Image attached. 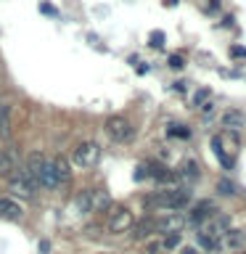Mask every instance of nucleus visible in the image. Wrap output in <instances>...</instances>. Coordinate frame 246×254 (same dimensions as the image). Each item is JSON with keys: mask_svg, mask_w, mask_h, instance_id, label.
Returning <instances> with one entry per match:
<instances>
[{"mask_svg": "<svg viewBox=\"0 0 246 254\" xmlns=\"http://www.w3.org/2000/svg\"><path fill=\"white\" fill-rule=\"evenodd\" d=\"M183 254H198V252H193V249H185V252H183Z\"/></svg>", "mask_w": 246, "mask_h": 254, "instance_id": "obj_26", "label": "nucleus"}, {"mask_svg": "<svg viewBox=\"0 0 246 254\" xmlns=\"http://www.w3.org/2000/svg\"><path fill=\"white\" fill-rule=\"evenodd\" d=\"M106 132H109V138L114 143H130L132 135H135V127L130 125V119H127V117L114 114V117L106 119Z\"/></svg>", "mask_w": 246, "mask_h": 254, "instance_id": "obj_5", "label": "nucleus"}, {"mask_svg": "<svg viewBox=\"0 0 246 254\" xmlns=\"http://www.w3.org/2000/svg\"><path fill=\"white\" fill-rule=\"evenodd\" d=\"M170 66H172V69H183V56H172V59H170Z\"/></svg>", "mask_w": 246, "mask_h": 254, "instance_id": "obj_23", "label": "nucleus"}, {"mask_svg": "<svg viewBox=\"0 0 246 254\" xmlns=\"http://www.w3.org/2000/svg\"><path fill=\"white\" fill-rule=\"evenodd\" d=\"M185 222H188V220L183 217L180 212H164L162 217H156V233H162V236H167V233H180Z\"/></svg>", "mask_w": 246, "mask_h": 254, "instance_id": "obj_6", "label": "nucleus"}, {"mask_svg": "<svg viewBox=\"0 0 246 254\" xmlns=\"http://www.w3.org/2000/svg\"><path fill=\"white\" fill-rule=\"evenodd\" d=\"M204 8H206V11H217L220 3H217V0H209V3H204Z\"/></svg>", "mask_w": 246, "mask_h": 254, "instance_id": "obj_25", "label": "nucleus"}, {"mask_svg": "<svg viewBox=\"0 0 246 254\" xmlns=\"http://www.w3.org/2000/svg\"><path fill=\"white\" fill-rule=\"evenodd\" d=\"M16 167H19V154H16V148L0 143V175H8L11 170H16Z\"/></svg>", "mask_w": 246, "mask_h": 254, "instance_id": "obj_11", "label": "nucleus"}, {"mask_svg": "<svg viewBox=\"0 0 246 254\" xmlns=\"http://www.w3.org/2000/svg\"><path fill=\"white\" fill-rule=\"evenodd\" d=\"M175 178L178 180H185V183H193L198 178V164L193 162V159H188V162L180 164V170L175 172Z\"/></svg>", "mask_w": 246, "mask_h": 254, "instance_id": "obj_16", "label": "nucleus"}, {"mask_svg": "<svg viewBox=\"0 0 246 254\" xmlns=\"http://www.w3.org/2000/svg\"><path fill=\"white\" fill-rule=\"evenodd\" d=\"M170 135H178V138H190V130H185L183 125H172L170 127Z\"/></svg>", "mask_w": 246, "mask_h": 254, "instance_id": "obj_19", "label": "nucleus"}, {"mask_svg": "<svg viewBox=\"0 0 246 254\" xmlns=\"http://www.w3.org/2000/svg\"><path fill=\"white\" fill-rule=\"evenodd\" d=\"M132 222H135V217H132V212L127 209V206H109V220H106V230L109 233H127V230L132 228Z\"/></svg>", "mask_w": 246, "mask_h": 254, "instance_id": "obj_4", "label": "nucleus"}, {"mask_svg": "<svg viewBox=\"0 0 246 254\" xmlns=\"http://www.w3.org/2000/svg\"><path fill=\"white\" fill-rule=\"evenodd\" d=\"M51 164H53L56 180H59V188L69 186V183H71V164H69V159L66 156H53Z\"/></svg>", "mask_w": 246, "mask_h": 254, "instance_id": "obj_9", "label": "nucleus"}, {"mask_svg": "<svg viewBox=\"0 0 246 254\" xmlns=\"http://www.w3.org/2000/svg\"><path fill=\"white\" fill-rule=\"evenodd\" d=\"M45 162H48V159H45V154H40V151H32V154L27 156V162H24V167H21V170H24V172H27L32 180L37 183V178H40V172H43Z\"/></svg>", "mask_w": 246, "mask_h": 254, "instance_id": "obj_12", "label": "nucleus"}, {"mask_svg": "<svg viewBox=\"0 0 246 254\" xmlns=\"http://www.w3.org/2000/svg\"><path fill=\"white\" fill-rule=\"evenodd\" d=\"M230 53H233L236 59H244V56H246V51H244V48H238V45H236V48H230Z\"/></svg>", "mask_w": 246, "mask_h": 254, "instance_id": "obj_24", "label": "nucleus"}, {"mask_svg": "<svg viewBox=\"0 0 246 254\" xmlns=\"http://www.w3.org/2000/svg\"><path fill=\"white\" fill-rule=\"evenodd\" d=\"M198 230L206 233V236L222 238V236H225V230H230V217H228V214H212L204 225H198Z\"/></svg>", "mask_w": 246, "mask_h": 254, "instance_id": "obj_7", "label": "nucleus"}, {"mask_svg": "<svg viewBox=\"0 0 246 254\" xmlns=\"http://www.w3.org/2000/svg\"><path fill=\"white\" fill-rule=\"evenodd\" d=\"M0 217L3 220H21L24 217V209H21V204L19 201H13V198H0Z\"/></svg>", "mask_w": 246, "mask_h": 254, "instance_id": "obj_13", "label": "nucleus"}, {"mask_svg": "<svg viewBox=\"0 0 246 254\" xmlns=\"http://www.w3.org/2000/svg\"><path fill=\"white\" fill-rule=\"evenodd\" d=\"M132 238L135 241H148L151 236H156V217H146L140 222H132Z\"/></svg>", "mask_w": 246, "mask_h": 254, "instance_id": "obj_10", "label": "nucleus"}, {"mask_svg": "<svg viewBox=\"0 0 246 254\" xmlns=\"http://www.w3.org/2000/svg\"><path fill=\"white\" fill-rule=\"evenodd\" d=\"M217 188H220V193H225V196H236L238 193V188L233 186V183H228V180H220Z\"/></svg>", "mask_w": 246, "mask_h": 254, "instance_id": "obj_18", "label": "nucleus"}, {"mask_svg": "<svg viewBox=\"0 0 246 254\" xmlns=\"http://www.w3.org/2000/svg\"><path fill=\"white\" fill-rule=\"evenodd\" d=\"M74 206L82 214H87V212H103V209H109V206H111V198H109V193L103 188H85V190H79V193H77Z\"/></svg>", "mask_w": 246, "mask_h": 254, "instance_id": "obj_1", "label": "nucleus"}, {"mask_svg": "<svg viewBox=\"0 0 246 254\" xmlns=\"http://www.w3.org/2000/svg\"><path fill=\"white\" fill-rule=\"evenodd\" d=\"M222 125H225L228 130H241V127L246 125V114L238 111V109H230V111L222 114Z\"/></svg>", "mask_w": 246, "mask_h": 254, "instance_id": "obj_15", "label": "nucleus"}, {"mask_svg": "<svg viewBox=\"0 0 246 254\" xmlns=\"http://www.w3.org/2000/svg\"><path fill=\"white\" fill-rule=\"evenodd\" d=\"M244 244H246V230H238V228L225 230V236L220 238V249H228V252H241Z\"/></svg>", "mask_w": 246, "mask_h": 254, "instance_id": "obj_8", "label": "nucleus"}, {"mask_svg": "<svg viewBox=\"0 0 246 254\" xmlns=\"http://www.w3.org/2000/svg\"><path fill=\"white\" fill-rule=\"evenodd\" d=\"M98 159H101V146L95 140H82L74 148V154H71V162H74L77 167H82V170L95 167V164H98Z\"/></svg>", "mask_w": 246, "mask_h": 254, "instance_id": "obj_3", "label": "nucleus"}, {"mask_svg": "<svg viewBox=\"0 0 246 254\" xmlns=\"http://www.w3.org/2000/svg\"><path fill=\"white\" fill-rule=\"evenodd\" d=\"M8 190L16 196H21V198H35L37 196V183L32 180L21 167H16V170L8 172Z\"/></svg>", "mask_w": 246, "mask_h": 254, "instance_id": "obj_2", "label": "nucleus"}, {"mask_svg": "<svg viewBox=\"0 0 246 254\" xmlns=\"http://www.w3.org/2000/svg\"><path fill=\"white\" fill-rule=\"evenodd\" d=\"M198 244H201L206 252H217V249H220V238L206 236V233H201V230H198Z\"/></svg>", "mask_w": 246, "mask_h": 254, "instance_id": "obj_17", "label": "nucleus"}, {"mask_svg": "<svg viewBox=\"0 0 246 254\" xmlns=\"http://www.w3.org/2000/svg\"><path fill=\"white\" fill-rule=\"evenodd\" d=\"M212 214H217L214 212V204L212 201H198L196 206H193V212H190V222H193V225H204L206 220L212 217Z\"/></svg>", "mask_w": 246, "mask_h": 254, "instance_id": "obj_14", "label": "nucleus"}, {"mask_svg": "<svg viewBox=\"0 0 246 254\" xmlns=\"http://www.w3.org/2000/svg\"><path fill=\"white\" fill-rule=\"evenodd\" d=\"M40 11H43V13H48V16H59V11H56L53 5H48V3H43V5H40Z\"/></svg>", "mask_w": 246, "mask_h": 254, "instance_id": "obj_22", "label": "nucleus"}, {"mask_svg": "<svg viewBox=\"0 0 246 254\" xmlns=\"http://www.w3.org/2000/svg\"><path fill=\"white\" fill-rule=\"evenodd\" d=\"M209 98V90H201V93H196V106H204V101Z\"/></svg>", "mask_w": 246, "mask_h": 254, "instance_id": "obj_21", "label": "nucleus"}, {"mask_svg": "<svg viewBox=\"0 0 246 254\" xmlns=\"http://www.w3.org/2000/svg\"><path fill=\"white\" fill-rule=\"evenodd\" d=\"M151 45H154V48L164 45V35H162V32H154V35H151Z\"/></svg>", "mask_w": 246, "mask_h": 254, "instance_id": "obj_20", "label": "nucleus"}, {"mask_svg": "<svg viewBox=\"0 0 246 254\" xmlns=\"http://www.w3.org/2000/svg\"><path fill=\"white\" fill-rule=\"evenodd\" d=\"M238 254H246V252H238Z\"/></svg>", "mask_w": 246, "mask_h": 254, "instance_id": "obj_27", "label": "nucleus"}]
</instances>
